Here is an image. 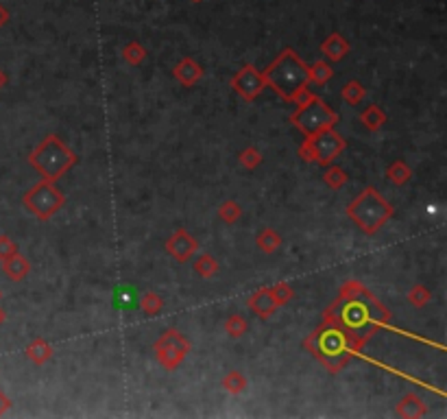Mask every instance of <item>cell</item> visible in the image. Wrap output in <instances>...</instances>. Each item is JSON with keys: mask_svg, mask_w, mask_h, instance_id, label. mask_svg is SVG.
<instances>
[{"mask_svg": "<svg viewBox=\"0 0 447 419\" xmlns=\"http://www.w3.org/2000/svg\"><path fill=\"white\" fill-rule=\"evenodd\" d=\"M122 59L129 66H140L142 61L146 59V49L140 44V41H129V44L122 49Z\"/></svg>", "mask_w": 447, "mask_h": 419, "instance_id": "cell-30", "label": "cell"}, {"mask_svg": "<svg viewBox=\"0 0 447 419\" xmlns=\"http://www.w3.org/2000/svg\"><path fill=\"white\" fill-rule=\"evenodd\" d=\"M358 120L363 122L369 131H377V129L382 127V124H387L389 116H387L384 110L380 108V105H369V108L358 116Z\"/></svg>", "mask_w": 447, "mask_h": 419, "instance_id": "cell-18", "label": "cell"}, {"mask_svg": "<svg viewBox=\"0 0 447 419\" xmlns=\"http://www.w3.org/2000/svg\"><path fill=\"white\" fill-rule=\"evenodd\" d=\"M13 254H18V245H15L9 236L0 234V262L7 260V258H11Z\"/></svg>", "mask_w": 447, "mask_h": 419, "instance_id": "cell-34", "label": "cell"}, {"mask_svg": "<svg viewBox=\"0 0 447 419\" xmlns=\"http://www.w3.org/2000/svg\"><path fill=\"white\" fill-rule=\"evenodd\" d=\"M190 352V341L183 337V334L177 328H168L164 330L157 341L153 343V354L155 361L166 369V371H175Z\"/></svg>", "mask_w": 447, "mask_h": 419, "instance_id": "cell-9", "label": "cell"}, {"mask_svg": "<svg viewBox=\"0 0 447 419\" xmlns=\"http://www.w3.org/2000/svg\"><path fill=\"white\" fill-rule=\"evenodd\" d=\"M5 319H7V314H5V310H3V308H0V325L5 323Z\"/></svg>", "mask_w": 447, "mask_h": 419, "instance_id": "cell-38", "label": "cell"}, {"mask_svg": "<svg viewBox=\"0 0 447 419\" xmlns=\"http://www.w3.org/2000/svg\"><path fill=\"white\" fill-rule=\"evenodd\" d=\"M397 415L403 419H419L428 415V406L417 393H406L397 404Z\"/></svg>", "mask_w": 447, "mask_h": 419, "instance_id": "cell-15", "label": "cell"}, {"mask_svg": "<svg viewBox=\"0 0 447 419\" xmlns=\"http://www.w3.org/2000/svg\"><path fill=\"white\" fill-rule=\"evenodd\" d=\"M247 306H249V310L255 314V317H260V319L273 317V312L280 308L278 302H275V297H273V292H271V286H264V288L255 290L253 295L247 299Z\"/></svg>", "mask_w": 447, "mask_h": 419, "instance_id": "cell-12", "label": "cell"}, {"mask_svg": "<svg viewBox=\"0 0 447 419\" xmlns=\"http://www.w3.org/2000/svg\"><path fill=\"white\" fill-rule=\"evenodd\" d=\"M231 90L238 92L245 101H255L264 90H266V81L262 70H258L253 64H245L231 79Z\"/></svg>", "mask_w": 447, "mask_h": 419, "instance_id": "cell-10", "label": "cell"}, {"mask_svg": "<svg viewBox=\"0 0 447 419\" xmlns=\"http://www.w3.org/2000/svg\"><path fill=\"white\" fill-rule=\"evenodd\" d=\"M365 96H367V90H365V86L360 81H356V79H351V81H347L345 86H343V90H340V98H343L345 103H349V105H360L365 101Z\"/></svg>", "mask_w": 447, "mask_h": 419, "instance_id": "cell-24", "label": "cell"}, {"mask_svg": "<svg viewBox=\"0 0 447 419\" xmlns=\"http://www.w3.org/2000/svg\"><path fill=\"white\" fill-rule=\"evenodd\" d=\"M242 217V207L238 201H233V199H227L219 205V219L225 221L227 225H233L238 219Z\"/></svg>", "mask_w": 447, "mask_h": 419, "instance_id": "cell-29", "label": "cell"}, {"mask_svg": "<svg viewBox=\"0 0 447 419\" xmlns=\"http://www.w3.org/2000/svg\"><path fill=\"white\" fill-rule=\"evenodd\" d=\"M262 75L266 81V88H273L284 101H290V103L304 88L310 86L308 64L297 55L294 49H284L273 59V64L266 66Z\"/></svg>", "mask_w": 447, "mask_h": 419, "instance_id": "cell-2", "label": "cell"}, {"mask_svg": "<svg viewBox=\"0 0 447 419\" xmlns=\"http://www.w3.org/2000/svg\"><path fill=\"white\" fill-rule=\"evenodd\" d=\"M308 77H310V83H316V86H325V83L334 77V68L328 64L325 59H316L314 64L308 66Z\"/></svg>", "mask_w": 447, "mask_h": 419, "instance_id": "cell-23", "label": "cell"}, {"mask_svg": "<svg viewBox=\"0 0 447 419\" xmlns=\"http://www.w3.org/2000/svg\"><path fill=\"white\" fill-rule=\"evenodd\" d=\"M173 75H175V79L181 83L183 88H193V86H197L199 79L203 77V68L197 64L193 57H183V59H179L177 64H175Z\"/></svg>", "mask_w": 447, "mask_h": 419, "instance_id": "cell-13", "label": "cell"}, {"mask_svg": "<svg viewBox=\"0 0 447 419\" xmlns=\"http://www.w3.org/2000/svg\"><path fill=\"white\" fill-rule=\"evenodd\" d=\"M195 258V262H193V266H195V271H197V276L199 278H203V280H212L216 273H219V262H216V258L214 256H209V254H195L193 256Z\"/></svg>", "mask_w": 447, "mask_h": 419, "instance_id": "cell-20", "label": "cell"}, {"mask_svg": "<svg viewBox=\"0 0 447 419\" xmlns=\"http://www.w3.org/2000/svg\"><path fill=\"white\" fill-rule=\"evenodd\" d=\"M271 292H273V297H275V302H278L280 308L286 306V304L294 297V290H292L290 284H286V282H278L275 286H271Z\"/></svg>", "mask_w": 447, "mask_h": 419, "instance_id": "cell-33", "label": "cell"}, {"mask_svg": "<svg viewBox=\"0 0 447 419\" xmlns=\"http://www.w3.org/2000/svg\"><path fill=\"white\" fill-rule=\"evenodd\" d=\"M138 290L134 286H118L114 288V306L118 310H134L138 308Z\"/></svg>", "mask_w": 447, "mask_h": 419, "instance_id": "cell-19", "label": "cell"}, {"mask_svg": "<svg viewBox=\"0 0 447 419\" xmlns=\"http://www.w3.org/2000/svg\"><path fill=\"white\" fill-rule=\"evenodd\" d=\"M193 3H203V0H193Z\"/></svg>", "mask_w": 447, "mask_h": 419, "instance_id": "cell-39", "label": "cell"}, {"mask_svg": "<svg viewBox=\"0 0 447 419\" xmlns=\"http://www.w3.org/2000/svg\"><path fill=\"white\" fill-rule=\"evenodd\" d=\"M323 323L343 328L356 354L375 330L391 323V312L363 284L349 280L340 286L338 299L323 312Z\"/></svg>", "mask_w": 447, "mask_h": 419, "instance_id": "cell-1", "label": "cell"}, {"mask_svg": "<svg viewBox=\"0 0 447 419\" xmlns=\"http://www.w3.org/2000/svg\"><path fill=\"white\" fill-rule=\"evenodd\" d=\"M336 122H338V114L316 94H312L306 103L297 105V112L290 116V124H294L306 138L334 127Z\"/></svg>", "mask_w": 447, "mask_h": 419, "instance_id": "cell-6", "label": "cell"}, {"mask_svg": "<svg viewBox=\"0 0 447 419\" xmlns=\"http://www.w3.org/2000/svg\"><path fill=\"white\" fill-rule=\"evenodd\" d=\"M393 205L377 193V188L367 186L349 205H347V217L363 229L367 236H373L377 229L384 227L393 217Z\"/></svg>", "mask_w": 447, "mask_h": 419, "instance_id": "cell-5", "label": "cell"}, {"mask_svg": "<svg viewBox=\"0 0 447 419\" xmlns=\"http://www.w3.org/2000/svg\"><path fill=\"white\" fill-rule=\"evenodd\" d=\"M22 205L29 210L35 219L51 221L59 212V210L66 205V195H63L57 188V181L41 179L39 183H35L31 188V191L25 193Z\"/></svg>", "mask_w": 447, "mask_h": 419, "instance_id": "cell-7", "label": "cell"}, {"mask_svg": "<svg viewBox=\"0 0 447 419\" xmlns=\"http://www.w3.org/2000/svg\"><path fill=\"white\" fill-rule=\"evenodd\" d=\"M238 160H240V164L245 166V169L247 171H255V169H258V166L262 164V153L258 151V149H255V146H245V149L238 153Z\"/></svg>", "mask_w": 447, "mask_h": 419, "instance_id": "cell-31", "label": "cell"}, {"mask_svg": "<svg viewBox=\"0 0 447 419\" xmlns=\"http://www.w3.org/2000/svg\"><path fill=\"white\" fill-rule=\"evenodd\" d=\"M3 273H5L9 280H13V282H22V280L31 273V264H29V260L18 251V254H13L11 258L3 260Z\"/></svg>", "mask_w": 447, "mask_h": 419, "instance_id": "cell-16", "label": "cell"}, {"mask_svg": "<svg viewBox=\"0 0 447 419\" xmlns=\"http://www.w3.org/2000/svg\"><path fill=\"white\" fill-rule=\"evenodd\" d=\"M0 299H3V290H0Z\"/></svg>", "mask_w": 447, "mask_h": 419, "instance_id": "cell-40", "label": "cell"}, {"mask_svg": "<svg viewBox=\"0 0 447 419\" xmlns=\"http://www.w3.org/2000/svg\"><path fill=\"white\" fill-rule=\"evenodd\" d=\"M430 299H432V292H430V288H425L423 284H415V286L408 290V302H410V306H415V308L428 306Z\"/></svg>", "mask_w": 447, "mask_h": 419, "instance_id": "cell-32", "label": "cell"}, {"mask_svg": "<svg viewBox=\"0 0 447 419\" xmlns=\"http://www.w3.org/2000/svg\"><path fill=\"white\" fill-rule=\"evenodd\" d=\"M9 408H11V400H9V397L3 391H0V417H3Z\"/></svg>", "mask_w": 447, "mask_h": 419, "instance_id": "cell-35", "label": "cell"}, {"mask_svg": "<svg viewBox=\"0 0 447 419\" xmlns=\"http://www.w3.org/2000/svg\"><path fill=\"white\" fill-rule=\"evenodd\" d=\"M410 177H413V169L403 160H395L387 169V179L393 186H406L410 181Z\"/></svg>", "mask_w": 447, "mask_h": 419, "instance_id": "cell-21", "label": "cell"}, {"mask_svg": "<svg viewBox=\"0 0 447 419\" xmlns=\"http://www.w3.org/2000/svg\"><path fill=\"white\" fill-rule=\"evenodd\" d=\"M304 347L314 356V359L321 361L325 365V369L332 373H338L343 367H347V363L354 356L347 332L332 323H323L318 330H314L304 341Z\"/></svg>", "mask_w": 447, "mask_h": 419, "instance_id": "cell-3", "label": "cell"}, {"mask_svg": "<svg viewBox=\"0 0 447 419\" xmlns=\"http://www.w3.org/2000/svg\"><path fill=\"white\" fill-rule=\"evenodd\" d=\"M53 345L48 343V341H44L41 337H37V339H33L29 345H27V359L33 363V365H37V367H41V365H46L51 359H53Z\"/></svg>", "mask_w": 447, "mask_h": 419, "instance_id": "cell-17", "label": "cell"}, {"mask_svg": "<svg viewBox=\"0 0 447 419\" xmlns=\"http://www.w3.org/2000/svg\"><path fill=\"white\" fill-rule=\"evenodd\" d=\"M199 251L197 238L186 232V229H175L173 236L166 240V254L173 256L179 264H186L188 260H193V256Z\"/></svg>", "mask_w": 447, "mask_h": 419, "instance_id": "cell-11", "label": "cell"}, {"mask_svg": "<svg viewBox=\"0 0 447 419\" xmlns=\"http://www.w3.org/2000/svg\"><path fill=\"white\" fill-rule=\"evenodd\" d=\"M349 51H351V44L347 41V37L340 33H332L321 44V53L330 61H343L349 55Z\"/></svg>", "mask_w": 447, "mask_h": 419, "instance_id": "cell-14", "label": "cell"}, {"mask_svg": "<svg viewBox=\"0 0 447 419\" xmlns=\"http://www.w3.org/2000/svg\"><path fill=\"white\" fill-rule=\"evenodd\" d=\"M255 245H258L264 254H273V251H278L282 247V236L275 232V229L264 227L258 232V236H255Z\"/></svg>", "mask_w": 447, "mask_h": 419, "instance_id": "cell-22", "label": "cell"}, {"mask_svg": "<svg viewBox=\"0 0 447 419\" xmlns=\"http://www.w3.org/2000/svg\"><path fill=\"white\" fill-rule=\"evenodd\" d=\"M7 22H9V11L3 7V3H0V29H3Z\"/></svg>", "mask_w": 447, "mask_h": 419, "instance_id": "cell-36", "label": "cell"}, {"mask_svg": "<svg viewBox=\"0 0 447 419\" xmlns=\"http://www.w3.org/2000/svg\"><path fill=\"white\" fill-rule=\"evenodd\" d=\"M347 149V140L340 136L334 127L318 131L299 146V157L304 162H316L321 164L323 169L328 164H332L340 153Z\"/></svg>", "mask_w": 447, "mask_h": 419, "instance_id": "cell-8", "label": "cell"}, {"mask_svg": "<svg viewBox=\"0 0 447 419\" xmlns=\"http://www.w3.org/2000/svg\"><path fill=\"white\" fill-rule=\"evenodd\" d=\"M223 330H225V334H229L231 339H240L249 332V323H247L245 317H240V314H229L223 323Z\"/></svg>", "mask_w": 447, "mask_h": 419, "instance_id": "cell-28", "label": "cell"}, {"mask_svg": "<svg viewBox=\"0 0 447 419\" xmlns=\"http://www.w3.org/2000/svg\"><path fill=\"white\" fill-rule=\"evenodd\" d=\"M5 83H7V75H5L3 70H0V88H3V86H5Z\"/></svg>", "mask_w": 447, "mask_h": 419, "instance_id": "cell-37", "label": "cell"}, {"mask_svg": "<svg viewBox=\"0 0 447 419\" xmlns=\"http://www.w3.org/2000/svg\"><path fill=\"white\" fill-rule=\"evenodd\" d=\"M29 164L44 179L57 181L77 164V155L59 136L51 134L31 151Z\"/></svg>", "mask_w": 447, "mask_h": 419, "instance_id": "cell-4", "label": "cell"}, {"mask_svg": "<svg viewBox=\"0 0 447 419\" xmlns=\"http://www.w3.org/2000/svg\"><path fill=\"white\" fill-rule=\"evenodd\" d=\"M221 385H223V389H225L227 393H231V395H240V393H242V391L249 387V382H247V375H245L242 371H238V369H231V371H227Z\"/></svg>", "mask_w": 447, "mask_h": 419, "instance_id": "cell-25", "label": "cell"}, {"mask_svg": "<svg viewBox=\"0 0 447 419\" xmlns=\"http://www.w3.org/2000/svg\"><path fill=\"white\" fill-rule=\"evenodd\" d=\"M138 308L146 314V317H155L164 310V299L157 295V292H144L138 302Z\"/></svg>", "mask_w": 447, "mask_h": 419, "instance_id": "cell-27", "label": "cell"}, {"mask_svg": "<svg viewBox=\"0 0 447 419\" xmlns=\"http://www.w3.org/2000/svg\"><path fill=\"white\" fill-rule=\"evenodd\" d=\"M347 173L340 169V166H336V164H328L325 166V171H323V183L325 186H330L332 191H338V188H343L345 183H347Z\"/></svg>", "mask_w": 447, "mask_h": 419, "instance_id": "cell-26", "label": "cell"}]
</instances>
